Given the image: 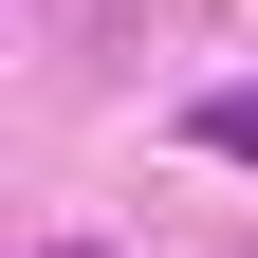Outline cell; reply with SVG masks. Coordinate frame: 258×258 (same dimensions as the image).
I'll list each match as a JSON object with an SVG mask.
<instances>
[{
    "instance_id": "obj_1",
    "label": "cell",
    "mask_w": 258,
    "mask_h": 258,
    "mask_svg": "<svg viewBox=\"0 0 258 258\" xmlns=\"http://www.w3.org/2000/svg\"><path fill=\"white\" fill-rule=\"evenodd\" d=\"M203 148H221V166H258V92H221V111H203Z\"/></svg>"
}]
</instances>
